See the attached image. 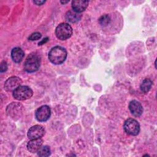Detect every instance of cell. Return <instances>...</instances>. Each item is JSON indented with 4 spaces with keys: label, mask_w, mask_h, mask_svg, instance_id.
Returning <instances> with one entry per match:
<instances>
[{
    "label": "cell",
    "mask_w": 157,
    "mask_h": 157,
    "mask_svg": "<svg viewBox=\"0 0 157 157\" xmlns=\"http://www.w3.org/2000/svg\"><path fill=\"white\" fill-rule=\"evenodd\" d=\"M37 155L39 156L45 157L50 155V148L48 146L45 145L40 147V148L37 151Z\"/></svg>",
    "instance_id": "obj_16"
},
{
    "label": "cell",
    "mask_w": 157,
    "mask_h": 157,
    "mask_svg": "<svg viewBox=\"0 0 157 157\" xmlns=\"http://www.w3.org/2000/svg\"><path fill=\"white\" fill-rule=\"evenodd\" d=\"M69 1H61V2L62 3V4H66V3H67Z\"/></svg>",
    "instance_id": "obj_22"
},
{
    "label": "cell",
    "mask_w": 157,
    "mask_h": 157,
    "mask_svg": "<svg viewBox=\"0 0 157 157\" xmlns=\"http://www.w3.org/2000/svg\"><path fill=\"white\" fill-rule=\"evenodd\" d=\"M43 144V140L41 138L31 139L27 144V149L31 153H37L40 148Z\"/></svg>",
    "instance_id": "obj_11"
},
{
    "label": "cell",
    "mask_w": 157,
    "mask_h": 157,
    "mask_svg": "<svg viewBox=\"0 0 157 157\" xmlns=\"http://www.w3.org/2000/svg\"><path fill=\"white\" fill-rule=\"evenodd\" d=\"M47 40H48V37H46V38L44 39L41 42H39V45H42V44H44V43H45Z\"/></svg>",
    "instance_id": "obj_21"
},
{
    "label": "cell",
    "mask_w": 157,
    "mask_h": 157,
    "mask_svg": "<svg viewBox=\"0 0 157 157\" xmlns=\"http://www.w3.org/2000/svg\"><path fill=\"white\" fill-rule=\"evenodd\" d=\"M124 131L131 136H137L140 131V125L137 120L133 118H128L123 124Z\"/></svg>",
    "instance_id": "obj_5"
},
{
    "label": "cell",
    "mask_w": 157,
    "mask_h": 157,
    "mask_svg": "<svg viewBox=\"0 0 157 157\" xmlns=\"http://www.w3.org/2000/svg\"><path fill=\"white\" fill-rule=\"evenodd\" d=\"M23 107L18 102H12L7 107V113L12 118L20 117L22 114Z\"/></svg>",
    "instance_id": "obj_7"
},
{
    "label": "cell",
    "mask_w": 157,
    "mask_h": 157,
    "mask_svg": "<svg viewBox=\"0 0 157 157\" xmlns=\"http://www.w3.org/2000/svg\"><path fill=\"white\" fill-rule=\"evenodd\" d=\"M21 83L22 81L20 78L16 76L10 77L5 82L4 88L7 91H13L16 88L20 86Z\"/></svg>",
    "instance_id": "obj_8"
},
{
    "label": "cell",
    "mask_w": 157,
    "mask_h": 157,
    "mask_svg": "<svg viewBox=\"0 0 157 157\" xmlns=\"http://www.w3.org/2000/svg\"><path fill=\"white\" fill-rule=\"evenodd\" d=\"M45 134V129L40 125H34L30 128L28 131V137L29 139L41 138Z\"/></svg>",
    "instance_id": "obj_9"
},
{
    "label": "cell",
    "mask_w": 157,
    "mask_h": 157,
    "mask_svg": "<svg viewBox=\"0 0 157 157\" xmlns=\"http://www.w3.org/2000/svg\"><path fill=\"white\" fill-rule=\"evenodd\" d=\"M7 69V63L6 61H3L1 62V69H0V71L1 72H6Z\"/></svg>",
    "instance_id": "obj_19"
},
{
    "label": "cell",
    "mask_w": 157,
    "mask_h": 157,
    "mask_svg": "<svg viewBox=\"0 0 157 157\" xmlns=\"http://www.w3.org/2000/svg\"><path fill=\"white\" fill-rule=\"evenodd\" d=\"M40 63V59L39 56L35 53H31L26 59L24 64V69L28 72H36L39 69Z\"/></svg>",
    "instance_id": "obj_2"
},
{
    "label": "cell",
    "mask_w": 157,
    "mask_h": 157,
    "mask_svg": "<svg viewBox=\"0 0 157 157\" xmlns=\"http://www.w3.org/2000/svg\"><path fill=\"white\" fill-rule=\"evenodd\" d=\"M33 94V90L28 86H20L13 91V97L19 101L28 99Z\"/></svg>",
    "instance_id": "obj_4"
},
{
    "label": "cell",
    "mask_w": 157,
    "mask_h": 157,
    "mask_svg": "<svg viewBox=\"0 0 157 157\" xmlns=\"http://www.w3.org/2000/svg\"><path fill=\"white\" fill-rule=\"evenodd\" d=\"M66 49L60 46L53 47L48 53V59L51 63L58 65L62 64L67 58Z\"/></svg>",
    "instance_id": "obj_1"
},
{
    "label": "cell",
    "mask_w": 157,
    "mask_h": 157,
    "mask_svg": "<svg viewBox=\"0 0 157 157\" xmlns=\"http://www.w3.org/2000/svg\"><path fill=\"white\" fill-rule=\"evenodd\" d=\"M51 115V110L49 106L42 105L38 108L35 113V117L38 121L43 122L48 120Z\"/></svg>",
    "instance_id": "obj_6"
},
{
    "label": "cell",
    "mask_w": 157,
    "mask_h": 157,
    "mask_svg": "<svg viewBox=\"0 0 157 157\" xmlns=\"http://www.w3.org/2000/svg\"><path fill=\"white\" fill-rule=\"evenodd\" d=\"M129 109L131 113L135 117L140 116L143 112V108L141 104L136 100H132L129 102Z\"/></svg>",
    "instance_id": "obj_10"
},
{
    "label": "cell",
    "mask_w": 157,
    "mask_h": 157,
    "mask_svg": "<svg viewBox=\"0 0 157 157\" xmlns=\"http://www.w3.org/2000/svg\"><path fill=\"white\" fill-rule=\"evenodd\" d=\"M25 56L23 50L19 47H15L11 51V57L15 63H20Z\"/></svg>",
    "instance_id": "obj_13"
},
{
    "label": "cell",
    "mask_w": 157,
    "mask_h": 157,
    "mask_svg": "<svg viewBox=\"0 0 157 157\" xmlns=\"http://www.w3.org/2000/svg\"><path fill=\"white\" fill-rule=\"evenodd\" d=\"M55 34L58 39L60 40H66L72 36V28L67 23H60L56 28Z\"/></svg>",
    "instance_id": "obj_3"
},
{
    "label": "cell",
    "mask_w": 157,
    "mask_h": 157,
    "mask_svg": "<svg viewBox=\"0 0 157 157\" xmlns=\"http://www.w3.org/2000/svg\"><path fill=\"white\" fill-rule=\"evenodd\" d=\"M34 4H37V5H42L45 2V1H39V0H37V1H33Z\"/></svg>",
    "instance_id": "obj_20"
},
{
    "label": "cell",
    "mask_w": 157,
    "mask_h": 157,
    "mask_svg": "<svg viewBox=\"0 0 157 157\" xmlns=\"http://www.w3.org/2000/svg\"><path fill=\"white\" fill-rule=\"evenodd\" d=\"M152 81L150 78L144 79L140 86L141 91L145 93H147L150 90L152 86Z\"/></svg>",
    "instance_id": "obj_15"
},
{
    "label": "cell",
    "mask_w": 157,
    "mask_h": 157,
    "mask_svg": "<svg viewBox=\"0 0 157 157\" xmlns=\"http://www.w3.org/2000/svg\"><path fill=\"white\" fill-rule=\"evenodd\" d=\"M110 20H111L110 17H109V15H108L107 14L102 15L98 20L99 24L101 26H104L109 25L110 22Z\"/></svg>",
    "instance_id": "obj_17"
},
{
    "label": "cell",
    "mask_w": 157,
    "mask_h": 157,
    "mask_svg": "<svg viewBox=\"0 0 157 157\" xmlns=\"http://www.w3.org/2000/svg\"><path fill=\"white\" fill-rule=\"evenodd\" d=\"M88 1L76 0L72 1V10L77 13H81L83 12L88 6Z\"/></svg>",
    "instance_id": "obj_12"
},
{
    "label": "cell",
    "mask_w": 157,
    "mask_h": 157,
    "mask_svg": "<svg viewBox=\"0 0 157 157\" xmlns=\"http://www.w3.org/2000/svg\"><path fill=\"white\" fill-rule=\"evenodd\" d=\"M82 18V14L80 13H77L75 11L69 10L66 14V20L71 23H76L78 21Z\"/></svg>",
    "instance_id": "obj_14"
},
{
    "label": "cell",
    "mask_w": 157,
    "mask_h": 157,
    "mask_svg": "<svg viewBox=\"0 0 157 157\" xmlns=\"http://www.w3.org/2000/svg\"><path fill=\"white\" fill-rule=\"evenodd\" d=\"M42 35L39 32H36V33H33L29 37V40H38L39 39H40Z\"/></svg>",
    "instance_id": "obj_18"
}]
</instances>
